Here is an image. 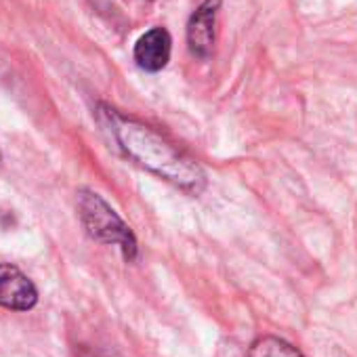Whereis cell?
<instances>
[{
  "instance_id": "obj_3",
  "label": "cell",
  "mask_w": 357,
  "mask_h": 357,
  "mask_svg": "<svg viewBox=\"0 0 357 357\" xmlns=\"http://www.w3.org/2000/svg\"><path fill=\"white\" fill-rule=\"evenodd\" d=\"M221 0H204L188 22V45L198 59H208L217 43V17Z\"/></svg>"
},
{
  "instance_id": "obj_6",
  "label": "cell",
  "mask_w": 357,
  "mask_h": 357,
  "mask_svg": "<svg viewBox=\"0 0 357 357\" xmlns=\"http://www.w3.org/2000/svg\"><path fill=\"white\" fill-rule=\"evenodd\" d=\"M248 357H303L296 347L278 338V336H263L252 342Z\"/></svg>"
},
{
  "instance_id": "obj_1",
  "label": "cell",
  "mask_w": 357,
  "mask_h": 357,
  "mask_svg": "<svg viewBox=\"0 0 357 357\" xmlns=\"http://www.w3.org/2000/svg\"><path fill=\"white\" fill-rule=\"evenodd\" d=\"M105 116L112 137L128 160L185 194L200 196L204 192L206 174L198 162L178 151L153 128L137 120L118 116L112 109L105 112Z\"/></svg>"
},
{
  "instance_id": "obj_5",
  "label": "cell",
  "mask_w": 357,
  "mask_h": 357,
  "mask_svg": "<svg viewBox=\"0 0 357 357\" xmlns=\"http://www.w3.org/2000/svg\"><path fill=\"white\" fill-rule=\"evenodd\" d=\"M172 38L164 28L147 30L135 45V61L145 72H160L170 61Z\"/></svg>"
},
{
  "instance_id": "obj_4",
  "label": "cell",
  "mask_w": 357,
  "mask_h": 357,
  "mask_svg": "<svg viewBox=\"0 0 357 357\" xmlns=\"http://www.w3.org/2000/svg\"><path fill=\"white\" fill-rule=\"evenodd\" d=\"M38 303L36 286L15 265L0 263V307L28 311Z\"/></svg>"
},
{
  "instance_id": "obj_2",
  "label": "cell",
  "mask_w": 357,
  "mask_h": 357,
  "mask_svg": "<svg viewBox=\"0 0 357 357\" xmlns=\"http://www.w3.org/2000/svg\"><path fill=\"white\" fill-rule=\"evenodd\" d=\"M78 217L86 234L101 244H118L126 261L137 257V240L132 229L122 221V217L91 190L78 192Z\"/></svg>"
},
{
  "instance_id": "obj_7",
  "label": "cell",
  "mask_w": 357,
  "mask_h": 357,
  "mask_svg": "<svg viewBox=\"0 0 357 357\" xmlns=\"http://www.w3.org/2000/svg\"><path fill=\"white\" fill-rule=\"evenodd\" d=\"M0 160H3V155H0Z\"/></svg>"
}]
</instances>
